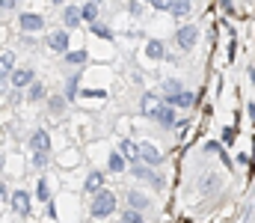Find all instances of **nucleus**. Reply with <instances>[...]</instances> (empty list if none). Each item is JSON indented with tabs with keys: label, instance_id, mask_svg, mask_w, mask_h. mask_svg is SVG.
<instances>
[{
	"label": "nucleus",
	"instance_id": "1",
	"mask_svg": "<svg viewBox=\"0 0 255 223\" xmlns=\"http://www.w3.org/2000/svg\"><path fill=\"white\" fill-rule=\"evenodd\" d=\"M89 215L95 221H107L110 215H116V194L101 188L98 194H92V203H89Z\"/></svg>",
	"mask_w": 255,
	"mask_h": 223
},
{
	"label": "nucleus",
	"instance_id": "2",
	"mask_svg": "<svg viewBox=\"0 0 255 223\" xmlns=\"http://www.w3.org/2000/svg\"><path fill=\"white\" fill-rule=\"evenodd\" d=\"M9 206H12V212H15L18 218H33V194H30V191L15 188V191L9 194Z\"/></svg>",
	"mask_w": 255,
	"mask_h": 223
},
{
	"label": "nucleus",
	"instance_id": "3",
	"mask_svg": "<svg viewBox=\"0 0 255 223\" xmlns=\"http://www.w3.org/2000/svg\"><path fill=\"white\" fill-rule=\"evenodd\" d=\"M18 30L27 36H39L45 30V15L39 12H18Z\"/></svg>",
	"mask_w": 255,
	"mask_h": 223
},
{
	"label": "nucleus",
	"instance_id": "4",
	"mask_svg": "<svg viewBox=\"0 0 255 223\" xmlns=\"http://www.w3.org/2000/svg\"><path fill=\"white\" fill-rule=\"evenodd\" d=\"M196 42H199V27H196V24H181V27L175 30V45H178L181 51H193Z\"/></svg>",
	"mask_w": 255,
	"mask_h": 223
},
{
	"label": "nucleus",
	"instance_id": "5",
	"mask_svg": "<svg viewBox=\"0 0 255 223\" xmlns=\"http://www.w3.org/2000/svg\"><path fill=\"white\" fill-rule=\"evenodd\" d=\"M45 45H48L54 54H65V51L71 48V36H68V30H65V27H57V30H51V33H48Z\"/></svg>",
	"mask_w": 255,
	"mask_h": 223
},
{
	"label": "nucleus",
	"instance_id": "6",
	"mask_svg": "<svg viewBox=\"0 0 255 223\" xmlns=\"http://www.w3.org/2000/svg\"><path fill=\"white\" fill-rule=\"evenodd\" d=\"M27 149L30 152H51V134H48V128H33L27 134Z\"/></svg>",
	"mask_w": 255,
	"mask_h": 223
},
{
	"label": "nucleus",
	"instance_id": "7",
	"mask_svg": "<svg viewBox=\"0 0 255 223\" xmlns=\"http://www.w3.org/2000/svg\"><path fill=\"white\" fill-rule=\"evenodd\" d=\"M160 128H178V110L175 107H169V104H160L157 107V113L151 116Z\"/></svg>",
	"mask_w": 255,
	"mask_h": 223
},
{
	"label": "nucleus",
	"instance_id": "8",
	"mask_svg": "<svg viewBox=\"0 0 255 223\" xmlns=\"http://www.w3.org/2000/svg\"><path fill=\"white\" fill-rule=\"evenodd\" d=\"M33 80H36V69H30V66L15 69V72L9 74V86H12V89H27Z\"/></svg>",
	"mask_w": 255,
	"mask_h": 223
},
{
	"label": "nucleus",
	"instance_id": "9",
	"mask_svg": "<svg viewBox=\"0 0 255 223\" xmlns=\"http://www.w3.org/2000/svg\"><path fill=\"white\" fill-rule=\"evenodd\" d=\"M163 104H169V107H181V110H187L196 104V95H193L190 89H181V92H172V95H163Z\"/></svg>",
	"mask_w": 255,
	"mask_h": 223
},
{
	"label": "nucleus",
	"instance_id": "10",
	"mask_svg": "<svg viewBox=\"0 0 255 223\" xmlns=\"http://www.w3.org/2000/svg\"><path fill=\"white\" fill-rule=\"evenodd\" d=\"M139 161L145 167H160L163 155H160V149L154 146V143H139Z\"/></svg>",
	"mask_w": 255,
	"mask_h": 223
},
{
	"label": "nucleus",
	"instance_id": "11",
	"mask_svg": "<svg viewBox=\"0 0 255 223\" xmlns=\"http://www.w3.org/2000/svg\"><path fill=\"white\" fill-rule=\"evenodd\" d=\"M60 18H63L65 30H74V27H80V24H83V18H80V6H74V3H65Z\"/></svg>",
	"mask_w": 255,
	"mask_h": 223
},
{
	"label": "nucleus",
	"instance_id": "12",
	"mask_svg": "<svg viewBox=\"0 0 255 223\" xmlns=\"http://www.w3.org/2000/svg\"><path fill=\"white\" fill-rule=\"evenodd\" d=\"M48 98V86L42 83V80H33L27 89H24V101H30V104H39V101H45Z\"/></svg>",
	"mask_w": 255,
	"mask_h": 223
},
{
	"label": "nucleus",
	"instance_id": "13",
	"mask_svg": "<svg viewBox=\"0 0 255 223\" xmlns=\"http://www.w3.org/2000/svg\"><path fill=\"white\" fill-rule=\"evenodd\" d=\"M130 173L136 176V179H142V182H148V185H154V188H163V179L151 170V167H142V164H133L130 167Z\"/></svg>",
	"mask_w": 255,
	"mask_h": 223
},
{
	"label": "nucleus",
	"instance_id": "14",
	"mask_svg": "<svg viewBox=\"0 0 255 223\" xmlns=\"http://www.w3.org/2000/svg\"><path fill=\"white\" fill-rule=\"evenodd\" d=\"M160 104H163V98H160L157 92H145V95H142V101H139V110H142L145 116H154Z\"/></svg>",
	"mask_w": 255,
	"mask_h": 223
},
{
	"label": "nucleus",
	"instance_id": "15",
	"mask_svg": "<svg viewBox=\"0 0 255 223\" xmlns=\"http://www.w3.org/2000/svg\"><path fill=\"white\" fill-rule=\"evenodd\" d=\"M104 188V173L101 170H89L86 173V182H83V191L86 194H98Z\"/></svg>",
	"mask_w": 255,
	"mask_h": 223
},
{
	"label": "nucleus",
	"instance_id": "16",
	"mask_svg": "<svg viewBox=\"0 0 255 223\" xmlns=\"http://www.w3.org/2000/svg\"><path fill=\"white\" fill-rule=\"evenodd\" d=\"M125 200H128V209H136V212H145V209L151 206V200H148L142 191H128Z\"/></svg>",
	"mask_w": 255,
	"mask_h": 223
},
{
	"label": "nucleus",
	"instance_id": "17",
	"mask_svg": "<svg viewBox=\"0 0 255 223\" xmlns=\"http://www.w3.org/2000/svg\"><path fill=\"white\" fill-rule=\"evenodd\" d=\"M63 63L65 66H71V69H77V66H86L89 63V54H86V48H80V51H65L63 54Z\"/></svg>",
	"mask_w": 255,
	"mask_h": 223
},
{
	"label": "nucleus",
	"instance_id": "18",
	"mask_svg": "<svg viewBox=\"0 0 255 223\" xmlns=\"http://www.w3.org/2000/svg\"><path fill=\"white\" fill-rule=\"evenodd\" d=\"M98 15H101V3H98V0H86V3L80 6V18H83V24L98 21Z\"/></svg>",
	"mask_w": 255,
	"mask_h": 223
},
{
	"label": "nucleus",
	"instance_id": "19",
	"mask_svg": "<svg viewBox=\"0 0 255 223\" xmlns=\"http://www.w3.org/2000/svg\"><path fill=\"white\" fill-rule=\"evenodd\" d=\"M33 200H39V206H48V203L54 200V194H51V185H48V179H45V176H39V182H36V194H33Z\"/></svg>",
	"mask_w": 255,
	"mask_h": 223
},
{
	"label": "nucleus",
	"instance_id": "20",
	"mask_svg": "<svg viewBox=\"0 0 255 223\" xmlns=\"http://www.w3.org/2000/svg\"><path fill=\"white\" fill-rule=\"evenodd\" d=\"M145 57H148V60H157V63H160V60L166 57V45H163L160 39H148V42H145Z\"/></svg>",
	"mask_w": 255,
	"mask_h": 223
},
{
	"label": "nucleus",
	"instance_id": "21",
	"mask_svg": "<svg viewBox=\"0 0 255 223\" xmlns=\"http://www.w3.org/2000/svg\"><path fill=\"white\" fill-rule=\"evenodd\" d=\"M77 83H80V72H71L68 80H65V89H63V98L68 101V104L77 98Z\"/></svg>",
	"mask_w": 255,
	"mask_h": 223
},
{
	"label": "nucleus",
	"instance_id": "22",
	"mask_svg": "<svg viewBox=\"0 0 255 223\" xmlns=\"http://www.w3.org/2000/svg\"><path fill=\"white\" fill-rule=\"evenodd\" d=\"M12 72H15V54L6 51V54H0V80H9Z\"/></svg>",
	"mask_w": 255,
	"mask_h": 223
},
{
	"label": "nucleus",
	"instance_id": "23",
	"mask_svg": "<svg viewBox=\"0 0 255 223\" xmlns=\"http://www.w3.org/2000/svg\"><path fill=\"white\" fill-rule=\"evenodd\" d=\"M107 167H110V173H125L128 170V161L122 152H110L107 155Z\"/></svg>",
	"mask_w": 255,
	"mask_h": 223
},
{
	"label": "nucleus",
	"instance_id": "24",
	"mask_svg": "<svg viewBox=\"0 0 255 223\" xmlns=\"http://www.w3.org/2000/svg\"><path fill=\"white\" fill-rule=\"evenodd\" d=\"M48 164H51V152H30V167L36 173H42Z\"/></svg>",
	"mask_w": 255,
	"mask_h": 223
},
{
	"label": "nucleus",
	"instance_id": "25",
	"mask_svg": "<svg viewBox=\"0 0 255 223\" xmlns=\"http://www.w3.org/2000/svg\"><path fill=\"white\" fill-rule=\"evenodd\" d=\"M119 152L125 155V161H130V164H139V146H136V143L122 140V143H119Z\"/></svg>",
	"mask_w": 255,
	"mask_h": 223
},
{
	"label": "nucleus",
	"instance_id": "26",
	"mask_svg": "<svg viewBox=\"0 0 255 223\" xmlns=\"http://www.w3.org/2000/svg\"><path fill=\"white\" fill-rule=\"evenodd\" d=\"M86 27H89V30H92L98 39H107V42H113V30H110V27H107L101 18H98V21H92V24H86Z\"/></svg>",
	"mask_w": 255,
	"mask_h": 223
},
{
	"label": "nucleus",
	"instance_id": "27",
	"mask_svg": "<svg viewBox=\"0 0 255 223\" xmlns=\"http://www.w3.org/2000/svg\"><path fill=\"white\" fill-rule=\"evenodd\" d=\"M45 101H48V107H51V113H54V116H60L65 107H68V101H65L63 95H48Z\"/></svg>",
	"mask_w": 255,
	"mask_h": 223
},
{
	"label": "nucleus",
	"instance_id": "28",
	"mask_svg": "<svg viewBox=\"0 0 255 223\" xmlns=\"http://www.w3.org/2000/svg\"><path fill=\"white\" fill-rule=\"evenodd\" d=\"M169 12H172L175 18H187V15H190V0H175V3L169 6Z\"/></svg>",
	"mask_w": 255,
	"mask_h": 223
},
{
	"label": "nucleus",
	"instance_id": "29",
	"mask_svg": "<svg viewBox=\"0 0 255 223\" xmlns=\"http://www.w3.org/2000/svg\"><path fill=\"white\" fill-rule=\"evenodd\" d=\"M119 223H142V212H136V209H125Z\"/></svg>",
	"mask_w": 255,
	"mask_h": 223
},
{
	"label": "nucleus",
	"instance_id": "30",
	"mask_svg": "<svg viewBox=\"0 0 255 223\" xmlns=\"http://www.w3.org/2000/svg\"><path fill=\"white\" fill-rule=\"evenodd\" d=\"M151 3V9H157V12H169V6L175 3V0H148Z\"/></svg>",
	"mask_w": 255,
	"mask_h": 223
},
{
	"label": "nucleus",
	"instance_id": "31",
	"mask_svg": "<svg viewBox=\"0 0 255 223\" xmlns=\"http://www.w3.org/2000/svg\"><path fill=\"white\" fill-rule=\"evenodd\" d=\"M163 89H166V92H169V95H172V92H181V89H184V86H181V83H178V80H166V83H163Z\"/></svg>",
	"mask_w": 255,
	"mask_h": 223
},
{
	"label": "nucleus",
	"instance_id": "32",
	"mask_svg": "<svg viewBox=\"0 0 255 223\" xmlns=\"http://www.w3.org/2000/svg\"><path fill=\"white\" fill-rule=\"evenodd\" d=\"M18 3H21V0H0V9H3V12H12V9H18Z\"/></svg>",
	"mask_w": 255,
	"mask_h": 223
},
{
	"label": "nucleus",
	"instance_id": "33",
	"mask_svg": "<svg viewBox=\"0 0 255 223\" xmlns=\"http://www.w3.org/2000/svg\"><path fill=\"white\" fill-rule=\"evenodd\" d=\"M9 98H12L15 104H18V101H24V89H12V92H9Z\"/></svg>",
	"mask_w": 255,
	"mask_h": 223
},
{
	"label": "nucleus",
	"instance_id": "34",
	"mask_svg": "<svg viewBox=\"0 0 255 223\" xmlns=\"http://www.w3.org/2000/svg\"><path fill=\"white\" fill-rule=\"evenodd\" d=\"M9 194H12V191H9V185H6V182H0V203H3V200H9Z\"/></svg>",
	"mask_w": 255,
	"mask_h": 223
},
{
	"label": "nucleus",
	"instance_id": "35",
	"mask_svg": "<svg viewBox=\"0 0 255 223\" xmlns=\"http://www.w3.org/2000/svg\"><path fill=\"white\" fill-rule=\"evenodd\" d=\"M51 3H54V6H65V3H68V0H51Z\"/></svg>",
	"mask_w": 255,
	"mask_h": 223
},
{
	"label": "nucleus",
	"instance_id": "36",
	"mask_svg": "<svg viewBox=\"0 0 255 223\" xmlns=\"http://www.w3.org/2000/svg\"><path fill=\"white\" fill-rule=\"evenodd\" d=\"M3 164H6V158H3V152H0V170H3Z\"/></svg>",
	"mask_w": 255,
	"mask_h": 223
}]
</instances>
